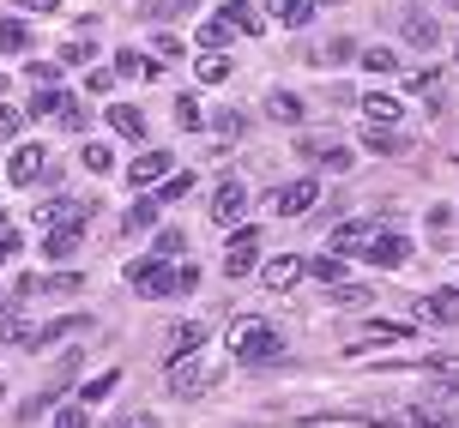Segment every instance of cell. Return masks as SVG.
<instances>
[{"mask_svg": "<svg viewBox=\"0 0 459 428\" xmlns=\"http://www.w3.org/2000/svg\"><path fill=\"white\" fill-rule=\"evenodd\" d=\"M230 356L236 362H248V368H260V362H278L284 356V338H278L266 320H242V326H230Z\"/></svg>", "mask_w": 459, "mask_h": 428, "instance_id": "cell-1", "label": "cell"}, {"mask_svg": "<svg viewBox=\"0 0 459 428\" xmlns=\"http://www.w3.org/2000/svg\"><path fill=\"white\" fill-rule=\"evenodd\" d=\"M127 284H134L139 295H176V266H169V260H134V266H127Z\"/></svg>", "mask_w": 459, "mask_h": 428, "instance_id": "cell-2", "label": "cell"}, {"mask_svg": "<svg viewBox=\"0 0 459 428\" xmlns=\"http://www.w3.org/2000/svg\"><path fill=\"white\" fill-rule=\"evenodd\" d=\"M351 253H363L368 266H405V260H411V242L387 229V235H363V242H357Z\"/></svg>", "mask_w": 459, "mask_h": 428, "instance_id": "cell-3", "label": "cell"}, {"mask_svg": "<svg viewBox=\"0 0 459 428\" xmlns=\"http://www.w3.org/2000/svg\"><path fill=\"white\" fill-rule=\"evenodd\" d=\"M315 200H321V181L302 175V181H290V187H278V193H273V211H278V218H302Z\"/></svg>", "mask_w": 459, "mask_h": 428, "instance_id": "cell-4", "label": "cell"}, {"mask_svg": "<svg viewBox=\"0 0 459 428\" xmlns=\"http://www.w3.org/2000/svg\"><path fill=\"white\" fill-rule=\"evenodd\" d=\"M242 211H248V187H242V181H218V193H212V224L230 229Z\"/></svg>", "mask_w": 459, "mask_h": 428, "instance_id": "cell-5", "label": "cell"}, {"mask_svg": "<svg viewBox=\"0 0 459 428\" xmlns=\"http://www.w3.org/2000/svg\"><path fill=\"white\" fill-rule=\"evenodd\" d=\"M417 320H429V326H459V290L417 295Z\"/></svg>", "mask_w": 459, "mask_h": 428, "instance_id": "cell-6", "label": "cell"}, {"mask_svg": "<svg viewBox=\"0 0 459 428\" xmlns=\"http://www.w3.org/2000/svg\"><path fill=\"white\" fill-rule=\"evenodd\" d=\"M399 338H411V326H405V320H368L363 338L351 344V356H363L368 344H399Z\"/></svg>", "mask_w": 459, "mask_h": 428, "instance_id": "cell-7", "label": "cell"}, {"mask_svg": "<svg viewBox=\"0 0 459 428\" xmlns=\"http://www.w3.org/2000/svg\"><path fill=\"white\" fill-rule=\"evenodd\" d=\"M91 218V200H55V205H43L37 211V224L43 229H55V224H85Z\"/></svg>", "mask_w": 459, "mask_h": 428, "instance_id": "cell-8", "label": "cell"}, {"mask_svg": "<svg viewBox=\"0 0 459 428\" xmlns=\"http://www.w3.org/2000/svg\"><path fill=\"white\" fill-rule=\"evenodd\" d=\"M363 145L375 151V158H405V151H411V139H405V133H393V127H375V121H368Z\"/></svg>", "mask_w": 459, "mask_h": 428, "instance_id": "cell-9", "label": "cell"}, {"mask_svg": "<svg viewBox=\"0 0 459 428\" xmlns=\"http://www.w3.org/2000/svg\"><path fill=\"white\" fill-rule=\"evenodd\" d=\"M79 242H85V235H79V224H55L43 235V253H48V260H73V253H79Z\"/></svg>", "mask_w": 459, "mask_h": 428, "instance_id": "cell-10", "label": "cell"}, {"mask_svg": "<svg viewBox=\"0 0 459 428\" xmlns=\"http://www.w3.org/2000/svg\"><path fill=\"white\" fill-rule=\"evenodd\" d=\"M169 151H145V158H134V169H127V175H134V187H152V181H163L169 175Z\"/></svg>", "mask_w": 459, "mask_h": 428, "instance_id": "cell-11", "label": "cell"}, {"mask_svg": "<svg viewBox=\"0 0 459 428\" xmlns=\"http://www.w3.org/2000/svg\"><path fill=\"white\" fill-rule=\"evenodd\" d=\"M302 260H290V253H278V260H266V271H260V278H266V290H290V284H297L302 278Z\"/></svg>", "mask_w": 459, "mask_h": 428, "instance_id": "cell-12", "label": "cell"}, {"mask_svg": "<svg viewBox=\"0 0 459 428\" xmlns=\"http://www.w3.org/2000/svg\"><path fill=\"white\" fill-rule=\"evenodd\" d=\"M200 381H206V374H200V362H194V350L169 362V392H200Z\"/></svg>", "mask_w": 459, "mask_h": 428, "instance_id": "cell-13", "label": "cell"}, {"mask_svg": "<svg viewBox=\"0 0 459 428\" xmlns=\"http://www.w3.org/2000/svg\"><path fill=\"white\" fill-rule=\"evenodd\" d=\"M37 175H43V145H19V151H13V181L30 187Z\"/></svg>", "mask_w": 459, "mask_h": 428, "instance_id": "cell-14", "label": "cell"}, {"mask_svg": "<svg viewBox=\"0 0 459 428\" xmlns=\"http://www.w3.org/2000/svg\"><path fill=\"white\" fill-rule=\"evenodd\" d=\"M266 13H273L278 24H290V30H302V24L315 19V6H308V0H266Z\"/></svg>", "mask_w": 459, "mask_h": 428, "instance_id": "cell-15", "label": "cell"}, {"mask_svg": "<svg viewBox=\"0 0 459 428\" xmlns=\"http://www.w3.org/2000/svg\"><path fill=\"white\" fill-rule=\"evenodd\" d=\"M61 103H67V90H55V85H30V97H24V115H37V121H43V115H61Z\"/></svg>", "mask_w": 459, "mask_h": 428, "instance_id": "cell-16", "label": "cell"}, {"mask_svg": "<svg viewBox=\"0 0 459 428\" xmlns=\"http://www.w3.org/2000/svg\"><path fill=\"white\" fill-rule=\"evenodd\" d=\"M109 127L121 139H145V115H139L134 103H115V109H109Z\"/></svg>", "mask_w": 459, "mask_h": 428, "instance_id": "cell-17", "label": "cell"}, {"mask_svg": "<svg viewBox=\"0 0 459 428\" xmlns=\"http://www.w3.org/2000/svg\"><path fill=\"white\" fill-rule=\"evenodd\" d=\"M363 115L375 127H393V121H399V97H381V90H375V97H363Z\"/></svg>", "mask_w": 459, "mask_h": 428, "instance_id": "cell-18", "label": "cell"}, {"mask_svg": "<svg viewBox=\"0 0 459 428\" xmlns=\"http://www.w3.org/2000/svg\"><path fill=\"white\" fill-rule=\"evenodd\" d=\"M266 115H273V121H302V97L297 90H273V97H266Z\"/></svg>", "mask_w": 459, "mask_h": 428, "instance_id": "cell-19", "label": "cell"}, {"mask_svg": "<svg viewBox=\"0 0 459 428\" xmlns=\"http://www.w3.org/2000/svg\"><path fill=\"white\" fill-rule=\"evenodd\" d=\"M152 218H158V200H134L121 211V229H127V235H134V229H152Z\"/></svg>", "mask_w": 459, "mask_h": 428, "instance_id": "cell-20", "label": "cell"}, {"mask_svg": "<svg viewBox=\"0 0 459 428\" xmlns=\"http://www.w3.org/2000/svg\"><path fill=\"white\" fill-rule=\"evenodd\" d=\"M405 423H411V428H459V416H447V410H429V405H417V410H405Z\"/></svg>", "mask_w": 459, "mask_h": 428, "instance_id": "cell-21", "label": "cell"}, {"mask_svg": "<svg viewBox=\"0 0 459 428\" xmlns=\"http://www.w3.org/2000/svg\"><path fill=\"white\" fill-rule=\"evenodd\" d=\"M405 43H417V48H436V19L411 13V19H405Z\"/></svg>", "mask_w": 459, "mask_h": 428, "instance_id": "cell-22", "label": "cell"}, {"mask_svg": "<svg viewBox=\"0 0 459 428\" xmlns=\"http://www.w3.org/2000/svg\"><path fill=\"white\" fill-rule=\"evenodd\" d=\"M224 19L236 24V30H248V37H254V30H260V13H254L248 0H230V6H224Z\"/></svg>", "mask_w": 459, "mask_h": 428, "instance_id": "cell-23", "label": "cell"}, {"mask_svg": "<svg viewBox=\"0 0 459 428\" xmlns=\"http://www.w3.org/2000/svg\"><path fill=\"white\" fill-rule=\"evenodd\" d=\"M0 48H6V55H24V48H30V30H24L19 19H6L0 24Z\"/></svg>", "mask_w": 459, "mask_h": 428, "instance_id": "cell-24", "label": "cell"}, {"mask_svg": "<svg viewBox=\"0 0 459 428\" xmlns=\"http://www.w3.org/2000/svg\"><path fill=\"white\" fill-rule=\"evenodd\" d=\"M194 6H200V0H152V6H145V19H187Z\"/></svg>", "mask_w": 459, "mask_h": 428, "instance_id": "cell-25", "label": "cell"}, {"mask_svg": "<svg viewBox=\"0 0 459 428\" xmlns=\"http://www.w3.org/2000/svg\"><path fill=\"white\" fill-rule=\"evenodd\" d=\"M200 79H206V85H224V79H230V61L218 55V48H206V55H200Z\"/></svg>", "mask_w": 459, "mask_h": 428, "instance_id": "cell-26", "label": "cell"}, {"mask_svg": "<svg viewBox=\"0 0 459 428\" xmlns=\"http://www.w3.org/2000/svg\"><path fill=\"white\" fill-rule=\"evenodd\" d=\"M187 187H194V175H187V169H182V175H163L158 205H182V200H187Z\"/></svg>", "mask_w": 459, "mask_h": 428, "instance_id": "cell-27", "label": "cell"}, {"mask_svg": "<svg viewBox=\"0 0 459 428\" xmlns=\"http://www.w3.org/2000/svg\"><path fill=\"white\" fill-rule=\"evenodd\" d=\"M315 278H321V284H344V253H321V260H315Z\"/></svg>", "mask_w": 459, "mask_h": 428, "instance_id": "cell-28", "label": "cell"}, {"mask_svg": "<svg viewBox=\"0 0 459 428\" xmlns=\"http://www.w3.org/2000/svg\"><path fill=\"white\" fill-rule=\"evenodd\" d=\"M169 338H176V356H187V350H200V338H206V326H169Z\"/></svg>", "mask_w": 459, "mask_h": 428, "instance_id": "cell-29", "label": "cell"}, {"mask_svg": "<svg viewBox=\"0 0 459 428\" xmlns=\"http://www.w3.org/2000/svg\"><path fill=\"white\" fill-rule=\"evenodd\" d=\"M115 67L127 73V79H152V73H158L152 61H145V55H134V48H121V55H115Z\"/></svg>", "mask_w": 459, "mask_h": 428, "instance_id": "cell-30", "label": "cell"}, {"mask_svg": "<svg viewBox=\"0 0 459 428\" xmlns=\"http://www.w3.org/2000/svg\"><path fill=\"white\" fill-rule=\"evenodd\" d=\"M357 61H363V67L375 73V79H381V73H393V67H399V55H393V48H363Z\"/></svg>", "mask_w": 459, "mask_h": 428, "instance_id": "cell-31", "label": "cell"}, {"mask_svg": "<svg viewBox=\"0 0 459 428\" xmlns=\"http://www.w3.org/2000/svg\"><path fill=\"white\" fill-rule=\"evenodd\" d=\"M351 55H357V43H326V48H315V67H339V61H351Z\"/></svg>", "mask_w": 459, "mask_h": 428, "instance_id": "cell-32", "label": "cell"}, {"mask_svg": "<svg viewBox=\"0 0 459 428\" xmlns=\"http://www.w3.org/2000/svg\"><path fill=\"white\" fill-rule=\"evenodd\" d=\"M230 30H236V24H230L224 13H218V19H212L206 30H200V48H224V43H230Z\"/></svg>", "mask_w": 459, "mask_h": 428, "instance_id": "cell-33", "label": "cell"}, {"mask_svg": "<svg viewBox=\"0 0 459 428\" xmlns=\"http://www.w3.org/2000/svg\"><path fill=\"white\" fill-rule=\"evenodd\" d=\"M417 368L423 374H441V381H459V356H423Z\"/></svg>", "mask_w": 459, "mask_h": 428, "instance_id": "cell-34", "label": "cell"}, {"mask_svg": "<svg viewBox=\"0 0 459 428\" xmlns=\"http://www.w3.org/2000/svg\"><path fill=\"white\" fill-rule=\"evenodd\" d=\"M368 284H333V302H339V308H357V302H368Z\"/></svg>", "mask_w": 459, "mask_h": 428, "instance_id": "cell-35", "label": "cell"}, {"mask_svg": "<svg viewBox=\"0 0 459 428\" xmlns=\"http://www.w3.org/2000/svg\"><path fill=\"white\" fill-rule=\"evenodd\" d=\"M85 169H91V175H109V169H115L109 145H85Z\"/></svg>", "mask_w": 459, "mask_h": 428, "instance_id": "cell-36", "label": "cell"}, {"mask_svg": "<svg viewBox=\"0 0 459 428\" xmlns=\"http://www.w3.org/2000/svg\"><path fill=\"white\" fill-rule=\"evenodd\" d=\"M115 386H121V374H115V368H109V374H97V381L85 386V405H97V398H109Z\"/></svg>", "mask_w": 459, "mask_h": 428, "instance_id": "cell-37", "label": "cell"}, {"mask_svg": "<svg viewBox=\"0 0 459 428\" xmlns=\"http://www.w3.org/2000/svg\"><path fill=\"white\" fill-rule=\"evenodd\" d=\"M436 90H441V73H436V67L411 73V97H436Z\"/></svg>", "mask_w": 459, "mask_h": 428, "instance_id": "cell-38", "label": "cell"}, {"mask_svg": "<svg viewBox=\"0 0 459 428\" xmlns=\"http://www.w3.org/2000/svg\"><path fill=\"white\" fill-rule=\"evenodd\" d=\"M55 428H91V416H85V405H61L55 410Z\"/></svg>", "mask_w": 459, "mask_h": 428, "instance_id": "cell-39", "label": "cell"}, {"mask_svg": "<svg viewBox=\"0 0 459 428\" xmlns=\"http://www.w3.org/2000/svg\"><path fill=\"white\" fill-rule=\"evenodd\" d=\"M206 115H200V103L194 97H176V127H200Z\"/></svg>", "mask_w": 459, "mask_h": 428, "instance_id": "cell-40", "label": "cell"}, {"mask_svg": "<svg viewBox=\"0 0 459 428\" xmlns=\"http://www.w3.org/2000/svg\"><path fill=\"white\" fill-rule=\"evenodd\" d=\"M85 121H91V109H85V103H61V127H73V133H79V127H85Z\"/></svg>", "mask_w": 459, "mask_h": 428, "instance_id": "cell-41", "label": "cell"}, {"mask_svg": "<svg viewBox=\"0 0 459 428\" xmlns=\"http://www.w3.org/2000/svg\"><path fill=\"white\" fill-rule=\"evenodd\" d=\"M182 248H187V235H182V229H163V235H158V253H163V260H176Z\"/></svg>", "mask_w": 459, "mask_h": 428, "instance_id": "cell-42", "label": "cell"}, {"mask_svg": "<svg viewBox=\"0 0 459 428\" xmlns=\"http://www.w3.org/2000/svg\"><path fill=\"white\" fill-rule=\"evenodd\" d=\"M19 248H24L19 229H0V266H6V260H19Z\"/></svg>", "mask_w": 459, "mask_h": 428, "instance_id": "cell-43", "label": "cell"}, {"mask_svg": "<svg viewBox=\"0 0 459 428\" xmlns=\"http://www.w3.org/2000/svg\"><path fill=\"white\" fill-rule=\"evenodd\" d=\"M212 127H218V133H224V139H236V133H242V127H248V121H242V115H236V109H224V115H218V121H212Z\"/></svg>", "mask_w": 459, "mask_h": 428, "instance_id": "cell-44", "label": "cell"}, {"mask_svg": "<svg viewBox=\"0 0 459 428\" xmlns=\"http://www.w3.org/2000/svg\"><path fill=\"white\" fill-rule=\"evenodd\" d=\"M152 48H158L163 61H176V55H182V37H169V30H158V37H152Z\"/></svg>", "mask_w": 459, "mask_h": 428, "instance_id": "cell-45", "label": "cell"}, {"mask_svg": "<svg viewBox=\"0 0 459 428\" xmlns=\"http://www.w3.org/2000/svg\"><path fill=\"white\" fill-rule=\"evenodd\" d=\"M55 79H61L55 61H30V85H55Z\"/></svg>", "mask_w": 459, "mask_h": 428, "instance_id": "cell-46", "label": "cell"}, {"mask_svg": "<svg viewBox=\"0 0 459 428\" xmlns=\"http://www.w3.org/2000/svg\"><path fill=\"white\" fill-rule=\"evenodd\" d=\"M85 61H91V48H85V43H67V48H61V67H85Z\"/></svg>", "mask_w": 459, "mask_h": 428, "instance_id": "cell-47", "label": "cell"}, {"mask_svg": "<svg viewBox=\"0 0 459 428\" xmlns=\"http://www.w3.org/2000/svg\"><path fill=\"white\" fill-rule=\"evenodd\" d=\"M19 133V109H6V103H0V139H13Z\"/></svg>", "mask_w": 459, "mask_h": 428, "instance_id": "cell-48", "label": "cell"}, {"mask_svg": "<svg viewBox=\"0 0 459 428\" xmlns=\"http://www.w3.org/2000/svg\"><path fill=\"white\" fill-rule=\"evenodd\" d=\"M194 284H200V266H187V260H182V271H176V290H194Z\"/></svg>", "mask_w": 459, "mask_h": 428, "instance_id": "cell-49", "label": "cell"}, {"mask_svg": "<svg viewBox=\"0 0 459 428\" xmlns=\"http://www.w3.org/2000/svg\"><path fill=\"white\" fill-rule=\"evenodd\" d=\"M24 13H37V19H43V13H55V6H61V0H19Z\"/></svg>", "mask_w": 459, "mask_h": 428, "instance_id": "cell-50", "label": "cell"}, {"mask_svg": "<svg viewBox=\"0 0 459 428\" xmlns=\"http://www.w3.org/2000/svg\"><path fill=\"white\" fill-rule=\"evenodd\" d=\"M121 428H158V423H152V416H127Z\"/></svg>", "mask_w": 459, "mask_h": 428, "instance_id": "cell-51", "label": "cell"}, {"mask_svg": "<svg viewBox=\"0 0 459 428\" xmlns=\"http://www.w3.org/2000/svg\"><path fill=\"white\" fill-rule=\"evenodd\" d=\"M0 90H6V73H0Z\"/></svg>", "mask_w": 459, "mask_h": 428, "instance_id": "cell-52", "label": "cell"}, {"mask_svg": "<svg viewBox=\"0 0 459 428\" xmlns=\"http://www.w3.org/2000/svg\"><path fill=\"white\" fill-rule=\"evenodd\" d=\"M447 6H459V0H447Z\"/></svg>", "mask_w": 459, "mask_h": 428, "instance_id": "cell-53", "label": "cell"}, {"mask_svg": "<svg viewBox=\"0 0 459 428\" xmlns=\"http://www.w3.org/2000/svg\"><path fill=\"white\" fill-rule=\"evenodd\" d=\"M454 158H459V151H454Z\"/></svg>", "mask_w": 459, "mask_h": 428, "instance_id": "cell-54", "label": "cell"}]
</instances>
